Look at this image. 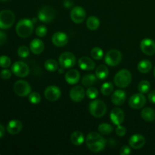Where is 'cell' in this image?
<instances>
[{
    "mask_svg": "<svg viewBox=\"0 0 155 155\" xmlns=\"http://www.w3.org/2000/svg\"><path fill=\"white\" fill-rule=\"evenodd\" d=\"M129 144L133 149H140L145 145V138L142 135L135 134L130 137Z\"/></svg>",
    "mask_w": 155,
    "mask_h": 155,
    "instance_id": "obj_18",
    "label": "cell"
},
{
    "mask_svg": "<svg viewBox=\"0 0 155 155\" xmlns=\"http://www.w3.org/2000/svg\"><path fill=\"white\" fill-rule=\"evenodd\" d=\"M140 48L142 52L147 55H153L155 53V42L149 38L142 39L140 43Z\"/></svg>",
    "mask_w": 155,
    "mask_h": 155,
    "instance_id": "obj_14",
    "label": "cell"
},
{
    "mask_svg": "<svg viewBox=\"0 0 155 155\" xmlns=\"http://www.w3.org/2000/svg\"><path fill=\"white\" fill-rule=\"evenodd\" d=\"M73 5V3L71 2L70 0H64V6L67 8H70Z\"/></svg>",
    "mask_w": 155,
    "mask_h": 155,
    "instance_id": "obj_46",
    "label": "cell"
},
{
    "mask_svg": "<svg viewBox=\"0 0 155 155\" xmlns=\"http://www.w3.org/2000/svg\"><path fill=\"white\" fill-rule=\"evenodd\" d=\"M146 104V98L142 93L134 94L130 97L129 100V105L133 109H140L143 107Z\"/></svg>",
    "mask_w": 155,
    "mask_h": 155,
    "instance_id": "obj_11",
    "label": "cell"
},
{
    "mask_svg": "<svg viewBox=\"0 0 155 155\" xmlns=\"http://www.w3.org/2000/svg\"><path fill=\"white\" fill-rule=\"evenodd\" d=\"M109 75L108 68L104 64H101L95 70V76L100 80H104Z\"/></svg>",
    "mask_w": 155,
    "mask_h": 155,
    "instance_id": "obj_27",
    "label": "cell"
},
{
    "mask_svg": "<svg viewBox=\"0 0 155 155\" xmlns=\"http://www.w3.org/2000/svg\"><path fill=\"white\" fill-rule=\"evenodd\" d=\"M15 94L20 97H26L31 92V86L25 80H18L14 85Z\"/></svg>",
    "mask_w": 155,
    "mask_h": 155,
    "instance_id": "obj_8",
    "label": "cell"
},
{
    "mask_svg": "<svg viewBox=\"0 0 155 155\" xmlns=\"http://www.w3.org/2000/svg\"><path fill=\"white\" fill-rule=\"evenodd\" d=\"M45 45L44 42L39 39H34L30 45V49L31 52L35 54H39L43 51Z\"/></svg>",
    "mask_w": 155,
    "mask_h": 155,
    "instance_id": "obj_23",
    "label": "cell"
},
{
    "mask_svg": "<svg viewBox=\"0 0 155 155\" xmlns=\"http://www.w3.org/2000/svg\"><path fill=\"white\" fill-rule=\"evenodd\" d=\"M148 100H149L150 102L155 104V90L151 91V92L148 94Z\"/></svg>",
    "mask_w": 155,
    "mask_h": 155,
    "instance_id": "obj_44",
    "label": "cell"
},
{
    "mask_svg": "<svg viewBox=\"0 0 155 155\" xmlns=\"http://www.w3.org/2000/svg\"><path fill=\"white\" fill-rule=\"evenodd\" d=\"M12 77V72L8 69H4L0 72V77L3 80H8Z\"/></svg>",
    "mask_w": 155,
    "mask_h": 155,
    "instance_id": "obj_41",
    "label": "cell"
},
{
    "mask_svg": "<svg viewBox=\"0 0 155 155\" xmlns=\"http://www.w3.org/2000/svg\"><path fill=\"white\" fill-rule=\"evenodd\" d=\"M47 28L44 25H40L36 29V34L39 37H44L45 35L47 34Z\"/></svg>",
    "mask_w": 155,
    "mask_h": 155,
    "instance_id": "obj_39",
    "label": "cell"
},
{
    "mask_svg": "<svg viewBox=\"0 0 155 155\" xmlns=\"http://www.w3.org/2000/svg\"><path fill=\"white\" fill-rule=\"evenodd\" d=\"M89 110L91 114L97 118H100L105 114L107 107L104 101L101 100H93L89 105Z\"/></svg>",
    "mask_w": 155,
    "mask_h": 155,
    "instance_id": "obj_4",
    "label": "cell"
},
{
    "mask_svg": "<svg viewBox=\"0 0 155 155\" xmlns=\"http://www.w3.org/2000/svg\"><path fill=\"white\" fill-rule=\"evenodd\" d=\"M71 141L72 142V144H74V145H76V146H80L85 141L84 135H83V133L82 132L78 131V130L74 131L71 134Z\"/></svg>",
    "mask_w": 155,
    "mask_h": 155,
    "instance_id": "obj_25",
    "label": "cell"
},
{
    "mask_svg": "<svg viewBox=\"0 0 155 155\" xmlns=\"http://www.w3.org/2000/svg\"><path fill=\"white\" fill-rule=\"evenodd\" d=\"M132 81V74L128 70L123 69L117 73L114 78V83L118 88H126Z\"/></svg>",
    "mask_w": 155,
    "mask_h": 155,
    "instance_id": "obj_3",
    "label": "cell"
},
{
    "mask_svg": "<svg viewBox=\"0 0 155 155\" xmlns=\"http://www.w3.org/2000/svg\"><path fill=\"white\" fill-rule=\"evenodd\" d=\"M151 89V84L148 80H142L138 85V90L142 94L148 93Z\"/></svg>",
    "mask_w": 155,
    "mask_h": 155,
    "instance_id": "obj_32",
    "label": "cell"
},
{
    "mask_svg": "<svg viewBox=\"0 0 155 155\" xmlns=\"http://www.w3.org/2000/svg\"><path fill=\"white\" fill-rule=\"evenodd\" d=\"M22 123L18 120H12L9 121V123L7 125V131L8 133L12 135H16L19 133L22 130Z\"/></svg>",
    "mask_w": 155,
    "mask_h": 155,
    "instance_id": "obj_21",
    "label": "cell"
},
{
    "mask_svg": "<svg viewBox=\"0 0 155 155\" xmlns=\"http://www.w3.org/2000/svg\"><path fill=\"white\" fill-rule=\"evenodd\" d=\"M104 51L99 47H95L91 51V56L92 58L95 59V60H101L104 55Z\"/></svg>",
    "mask_w": 155,
    "mask_h": 155,
    "instance_id": "obj_34",
    "label": "cell"
},
{
    "mask_svg": "<svg viewBox=\"0 0 155 155\" xmlns=\"http://www.w3.org/2000/svg\"><path fill=\"white\" fill-rule=\"evenodd\" d=\"M29 101L33 104H39L41 101V96L38 92H30L29 95Z\"/></svg>",
    "mask_w": 155,
    "mask_h": 155,
    "instance_id": "obj_36",
    "label": "cell"
},
{
    "mask_svg": "<svg viewBox=\"0 0 155 155\" xmlns=\"http://www.w3.org/2000/svg\"><path fill=\"white\" fill-rule=\"evenodd\" d=\"M59 64L54 59H48L45 62V68L49 72H54L58 69Z\"/></svg>",
    "mask_w": 155,
    "mask_h": 155,
    "instance_id": "obj_30",
    "label": "cell"
},
{
    "mask_svg": "<svg viewBox=\"0 0 155 155\" xmlns=\"http://www.w3.org/2000/svg\"><path fill=\"white\" fill-rule=\"evenodd\" d=\"M96 77V76H95L94 74H86V75L83 76V79H82V84L86 87H90L95 83Z\"/></svg>",
    "mask_w": 155,
    "mask_h": 155,
    "instance_id": "obj_29",
    "label": "cell"
},
{
    "mask_svg": "<svg viewBox=\"0 0 155 155\" xmlns=\"http://www.w3.org/2000/svg\"><path fill=\"white\" fill-rule=\"evenodd\" d=\"M85 95H86V92L82 86H74L70 91V98L74 102L82 101L84 98Z\"/></svg>",
    "mask_w": 155,
    "mask_h": 155,
    "instance_id": "obj_15",
    "label": "cell"
},
{
    "mask_svg": "<svg viewBox=\"0 0 155 155\" xmlns=\"http://www.w3.org/2000/svg\"><path fill=\"white\" fill-rule=\"evenodd\" d=\"M7 40V35L5 32L0 30V45H4Z\"/></svg>",
    "mask_w": 155,
    "mask_h": 155,
    "instance_id": "obj_43",
    "label": "cell"
},
{
    "mask_svg": "<svg viewBox=\"0 0 155 155\" xmlns=\"http://www.w3.org/2000/svg\"><path fill=\"white\" fill-rule=\"evenodd\" d=\"M100 26V21L95 16H90L86 21V27L90 30H96Z\"/></svg>",
    "mask_w": 155,
    "mask_h": 155,
    "instance_id": "obj_28",
    "label": "cell"
},
{
    "mask_svg": "<svg viewBox=\"0 0 155 155\" xmlns=\"http://www.w3.org/2000/svg\"><path fill=\"white\" fill-rule=\"evenodd\" d=\"M116 133L118 136H120V137H123L126 135L127 133V129L121 125H118L117 127L116 128Z\"/></svg>",
    "mask_w": 155,
    "mask_h": 155,
    "instance_id": "obj_40",
    "label": "cell"
},
{
    "mask_svg": "<svg viewBox=\"0 0 155 155\" xmlns=\"http://www.w3.org/2000/svg\"><path fill=\"white\" fill-rule=\"evenodd\" d=\"M120 155H128L131 153V149L127 145H124L120 150Z\"/></svg>",
    "mask_w": 155,
    "mask_h": 155,
    "instance_id": "obj_42",
    "label": "cell"
},
{
    "mask_svg": "<svg viewBox=\"0 0 155 155\" xmlns=\"http://www.w3.org/2000/svg\"><path fill=\"white\" fill-rule=\"evenodd\" d=\"M98 131L102 135H109L113 132L114 129L111 125L109 124H106V123H103L98 126Z\"/></svg>",
    "mask_w": 155,
    "mask_h": 155,
    "instance_id": "obj_31",
    "label": "cell"
},
{
    "mask_svg": "<svg viewBox=\"0 0 155 155\" xmlns=\"http://www.w3.org/2000/svg\"><path fill=\"white\" fill-rule=\"evenodd\" d=\"M11 63V59L9 57L6 55H2L0 56V67L3 68H8L10 67Z\"/></svg>",
    "mask_w": 155,
    "mask_h": 155,
    "instance_id": "obj_38",
    "label": "cell"
},
{
    "mask_svg": "<svg viewBox=\"0 0 155 155\" xmlns=\"http://www.w3.org/2000/svg\"><path fill=\"white\" fill-rule=\"evenodd\" d=\"M12 71L18 77H26L30 74V68L24 62L18 61L15 62L12 67Z\"/></svg>",
    "mask_w": 155,
    "mask_h": 155,
    "instance_id": "obj_9",
    "label": "cell"
},
{
    "mask_svg": "<svg viewBox=\"0 0 155 155\" xmlns=\"http://www.w3.org/2000/svg\"><path fill=\"white\" fill-rule=\"evenodd\" d=\"M80 79V74L78 71L75 69H71L66 73L65 80L70 85H75L79 82Z\"/></svg>",
    "mask_w": 155,
    "mask_h": 155,
    "instance_id": "obj_22",
    "label": "cell"
},
{
    "mask_svg": "<svg viewBox=\"0 0 155 155\" xmlns=\"http://www.w3.org/2000/svg\"><path fill=\"white\" fill-rule=\"evenodd\" d=\"M137 68L139 72L142 74H147L152 68V64L148 60H142L138 64Z\"/></svg>",
    "mask_w": 155,
    "mask_h": 155,
    "instance_id": "obj_26",
    "label": "cell"
},
{
    "mask_svg": "<svg viewBox=\"0 0 155 155\" xmlns=\"http://www.w3.org/2000/svg\"><path fill=\"white\" fill-rule=\"evenodd\" d=\"M15 21V14L10 10H2L0 12V28L7 30L13 26Z\"/></svg>",
    "mask_w": 155,
    "mask_h": 155,
    "instance_id": "obj_5",
    "label": "cell"
},
{
    "mask_svg": "<svg viewBox=\"0 0 155 155\" xmlns=\"http://www.w3.org/2000/svg\"><path fill=\"white\" fill-rule=\"evenodd\" d=\"M154 77H155V68H154Z\"/></svg>",
    "mask_w": 155,
    "mask_h": 155,
    "instance_id": "obj_48",
    "label": "cell"
},
{
    "mask_svg": "<svg viewBox=\"0 0 155 155\" xmlns=\"http://www.w3.org/2000/svg\"><path fill=\"white\" fill-rule=\"evenodd\" d=\"M16 33L21 38H27L33 31V22L31 20L22 19L16 25Z\"/></svg>",
    "mask_w": 155,
    "mask_h": 155,
    "instance_id": "obj_2",
    "label": "cell"
},
{
    "mask_svg": "<svg viewBox=\"0 0 155 155\" xmlns=\"http://www.w3.org/2000/svg\"><path fill=\"white\" fill-rule=\"evenodd\" d=\"M110 118L114 125H121L125 118L124 110L120 107H114L110 112Z\"/></svg>",
    "mask_w": 155,
    "mask_h": 155,
    "instance_id": "obj_16",
    "label": "cell"
},
{
    "mask_svg": "<svg viewBox=\"0 0 155 155\" xmlns=\"http://www.w3.org/2000/svg\"><path fill=\"white\" fill-rule=\"evenodd\" d=\"M122 60V54L117 49H111L108 51L104 58V61L108 66L114 67L119 64Z\"/></svg>",
    "mask_w": 155,
    "mask_h": 155,
    "instance_id": "obj_7",
    "label": "cell"
},
{
    "mask_svg": "<svg viewBox=\"0 0 155 155\" xmlns=\"http://www.w3.org/2000/svg\"><path fill=\"white\" fill-rule=\"evenodd\" d=\"M0 1H2V2H8V0H0Z\"/></svg>",
    "mask_w": 155,
    "mask_h": 155,
    "instance_id": "obj_47",
    "label": "cell"
},
{
    "mask_svg": "<svg viewBox=\"0 0 155 155\" xmlns=\"http://www.w3.org/2000/svg\"><path fill=\"white\" fill-rule=\"evenodd\" d=\"M78 64L80 68L83 71H92L95 69V64L90 58L86 57H82L81 58L79 59Z\"/></svg>",
    "mask_w": 155,
    "mask_h": 155,
    "instance_id": "obj_20",
    "label": "cell"
},
{
    "mask_svg": "<svg viewBox=\"0 0 155 155\" xmlns=\"http://www.w3.org/2000/svg\"><path fill=\"white\" fill-rule=\"evenodd\" d=\"M86 11L80 6L73 8L71 12V18L75 24H81L86 18Z\"/></svg>",
    "mask_w": 155,
    "mask_h": 155,
    "instance_id": "obj_12",
    "label": "cell"
},
{
    "mask_svg": "<svg viewBox=\"0 0 155 155\" xmlns=\"http://www.w3.org/2000/svg\"><path fill=\"white\" fill-rule=\"evenodd\" d=\"M51 42L55 46L63 47L68 44V36L63 32H56L51 37Z\"/></svg>",
    "mask_w": 155,
    "mask_h": 155,
    "instance_id": "obj_17",
    "label": "cell"
},
{
    "mask_svg": "<svg viewBox=\"0 0 155 155\" xmlns=\"http://www.w3.org/2000/svg\"><path fill=\"white\" fill-rule=\"evenodd\" d=\"M113 90L114 86L110 82L104 83L101 87V92L102 93V95H105V96L110 95L112 93V92H113Z\"/></svg>",
    "mask_w": 155,
    "mask_h": 155,
    "instance_id": "obj_33",
    "label": "cell"
},
{
    "mask_svg": "<svg viewBox=\"0 0 155 155\" xmlns=\"http://www.w3.org/2000/svg\"><path fill=\"white\" fill-rule=\"evenodd\" d=\"M141 116L144 120L152 122L155 120V110L151 107H145L141 112Z\"/></svg>",
    "mask_w": 155,
    "mask_h": 155,
    "instance_id": "obj_24",
    "label": "cell"
},
{
    "mask_svg": "<svg viewBox=\"0 0 155 155\" xmlns=\"http://www.w3.org/2000/svg\"><path fill=\"white\" fill-rule=\"evenodd\" d=\"M87 148L92 152L98 153L103 151L106 146V140L101 134L95 132L89 133L86 139Z\"/></svg>",
    "mask_w": 155,
    "mask_h": 155,
    "instance_id": "obj_1",
    "label": "cell"
},
{
    "mask_svg": "<svg viewBox=\"0 0 155 155\" xmlns=\"http://www.w3.org/2000/svg\"><path fill=\"white\" fill-rule=\"evenodd\" d=\"M18 54L21 58H26L30 54V49L25 45H21L18 48Z\"/></svg>",
    "mask_w": 155,
    "mask_h": 155,
    "instance_id": "obj_35",
    "label": "cell"
},
{
    "mask_svg": "<svg viewBox=\"0 0 155 155\" xmlns=\"http://www.w3.org/2000/svg\"><path fill=\"white\" fill-rule=\"evenodd\" d=\"M55 17V11L51 6H44L39 9L38 12V18L43 23H50Z\"/></svg>",
    "mask_w": 155,
    "mask_h": 155,
    "instance_id": "obj_6",
    "label": "cell"
},
{
    "mask_svg": "<svg viewBox=\"0 0 155 155\" xmlns=\"http://www.w3.org/2000/svg\"><path fill=\"white\" fill-rule=\"evenodd\" d=\"M126 92L122 89H117L113 93L111 96V101L117 106H120L126 101Z\"/></svg>",
    "mask_w": 155,
    "mask_h": 155,
    "instance_id": "obj_19",
    "label": "cell"
},
{
    "mask_svg": "<svg viewBox=\"0 0 155 155\" xmlns=\"http://www.w3.org/2000/svg\"><path fill=\"white\" fill-rule=\"evenodd\" d=\"M5 127H3L2 124H0V139H1L2 137H3V136L5 135Z\"/></svg>",
    "mask_w": 155,
    "mask_h": 155,
    "instance_id": "obj_45",
    "label": "cell"
},
{
    "mask_svg": "<svg viewBox=\"0 0 155 155\" xmlns=\"http://www.w3.org/2000/svg\"><path fill=\"white\" fill-rule=\"evenodd\" d=\"M76 64V57L73 53L67 51L62 53L59 57V64L64 69L71 68Z\"/></svg>",
    "mask_w": 155,
    "mask_h": 155,
    "instance_id": "obj_10",
    "label": "cell"
},
{
    "mask_svg": "<svg viewBox=\"0 0 155 155\" xmlns=\"http://www.w3.org/2000/svg\"><path fill=\"white\" fill-rule=\"evenodd\" d=\"M86 95H87L88 98H90V99H95V98L98 97V90H97V89L90 86V87H89V89L86 90Z\"/></svg>",
    "mask_w": 155,
    "mask_h": 155,
    "instance_id": "obj_37",
    "label": "cell"
},
{
    "mask_svg": "<svg viewBox=\"0 0 155 155\" xmlns=\"http://www.w3.org/2000/svg\"><path fill=\"white\" fill-rule=\"evenodd\" d=\"M61 95V89L58 86H50L45 89L44 95L48 101H55L58 99Z\"/></svg>",
    "mask_w": 155,
    "mask_h": 155,
    "instance_id": "obj_13",
    "label": "cell"
}]
</instances>
